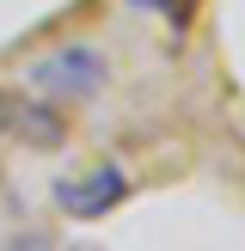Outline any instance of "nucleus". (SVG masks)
<instances>
[{"label":"nucleus","mask_w":245,"mask_h":251,"mask_svg":"<svg viewBox=\"0 0 245 251\" xmlns=\"http://www.w3.org/2000/svg\"><path fill=\"white\" fill-rule=\"evenodd\" d=\"M31 86L49 98V104H80V98L104 92V55L92 43H61L49 49L43 61H31Z\"/></svg>","instance_id":"1"},{"label":"nucleus","mask_w":245,"mask_h":251,"mask_svg":"<svg viewBox=\"0 0 245 251\" xmlns=\"http://www.w3.org/2000/svg\"><path fill=\"white\" fill-rule=\"evenodd\" d=\"M122 196H129L122 166H98V172H86V178H61L55 184V202H61L68 221H104Z\"/></svg>","instance_id":"2"},{"label":"nucleus","mask_w":245,"mask_h":251,"mask_svg":"<svg viewBox=\"0 0 245 251\" xmlns=\"http://www.w3.org/2000/svg\"><path fill=\"white\" fill-rule=\"evenodd\" d=\"M6 135H24L37 153H55L61 147V104H19L12 98V117H6Z\"/></svg>","instance_id":"3"},{"label":"nucleus","mask_w":245,"mask_h":251,"mask_svg":"<svg viewBox=\"0 0 245 251\" xmlns=\"http://www.w3.org/2000/svg\"><path fill=\"white\" fill-rule=\"evenodd\" d=\"M6 117H12V98L0 92V135H6Z\"/></svg>","instance_id":"4"},{"label":"nucleus","mask_w":245,"mask_h":251,"mask_svg":"<svg viewBox=\"0 0 245 251\" xmlns=\"http://www.w3.org/2000/svg\"><path fill=\"white\" fill-rule=\"evenodd\" d=\"M129 6H166V0H129Z\"/></svg>","instance_id":"5"}]
</instances>
